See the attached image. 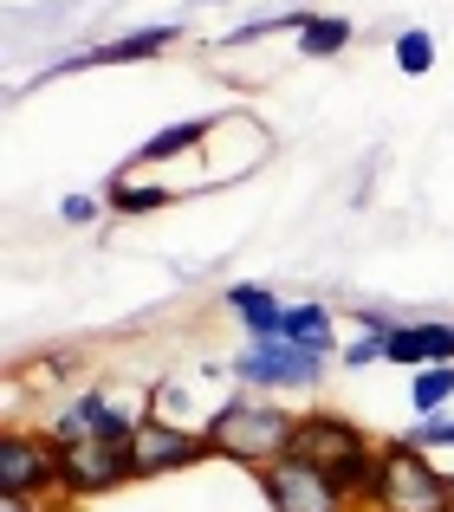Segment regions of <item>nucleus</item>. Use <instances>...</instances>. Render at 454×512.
<instances>
[{
  "label": "nucleus",
  "mask_w": 454,
  "mask_h": 512,
  "mask_svg": "<svg viewBox=\"0 0 454 512\" xmlns=\"http://www.w3.org/2000/svg\"><path fill=\"white\" fill-rule=\"evenodd\" d=\"M292 454L312 461L344 500H370L377 493V467H383V441H370L351 415L338 409H312L299 415V435H292Z\"/></svg>",
  "instance_id": "nucleus-1"
},
{
  "label": "nucleus",
  "mask_w": 454,
  "mask_h": 512,
  "mask_svg": "<svg viewBox=\"0 0 454 512\" xmlns=\"http://www.w3.org/2000/svg\"><path fill=\"white\" fill-rule=\"evenodd\" d=\"M208 435V454H221V461H240V467H273L292 454V435H299V415L279 409L273 396H234L221 402L215 415L202 422Z\"/></svg>",
  "instance_id": "nucleus-2"
},
{
  "label": "nucleus",
  "mask_w": 454,
  "mask_h": 512,
  "mask_svg": "<svg viewBox=\"0 0 454 512\" xmlns=\"http://www.w3.org/2000/svg\"><path fill=\"white\" fill-rule=\"evenodd\" d=\"M370 506L377 512H454V474H442L409 435H396V441H383Z\"/></svg>",
  "instance_id": "nucleus-3"
},
{
  "label": "nucleus",
  "mask_w": 454,
  "mask_h": 512,
  "mask_svg": "<svg viewBox=\"0 0 454 512\" xmlns=\"http://www.w3.org/2000/svg\"><path fill=\"white\" fill-rule=\"evenodd\" d=\"M65 441L52 428H7L0 435V500H39L46 487H59Z\"/></svg>",
  "instance_id": "nucleus-4"
},
{
  "label": "nucleus",
  "mask_w": 454,
  "mask_h": 512,
  "mask_svg": "<svg viewBox=\"0 0 454 512\" xmlns=\"http://www.w3.org/2000/svg\"><path fill=\"white\" fill-rule=\"evenodd\" d=\"M234 376L253 389V396H273V389H312L325 376V357H312L305 344L292 338H253L234 357Z\"/></svg>",
  "instance_id": "nucleus-5"
},
{
  "label": "nucleus",
  "mask_w": 454,
  "mask_h": 512,
  "mask_svg": "<svg viewBox=\"0 0 454 512\" xmlns=\"http://www.w3.org/2000/svg\"><path fill=\"white\" fill-rule=\"evenodd\" d=\"M130 480H137L130 441H65V461H59L65 500H98V493H117Z\"/></svg>",
  "instance_id": "nucleus-6"
},
{
  "label": "nucleus",
  "mask_w": 454,
  "mask_h": 512,
  "mask_svg": "<svg viewBox=\"0 0 454 512\" xmlns=\"http://www.w3.org/2000/svg\"><path fill=\"white\" fill-rule=\"evenodd\" d=\"M253 480H260V493H266V506H273V512H344V506H351L312 461H299V454L260 467Z\"/></svg>",
  "instance_id": "nucleus-7"
},
{
  "label": "nucleus",
  "mask_w": 454,
  "mask_h": 512,
  "mask_svg": "<svg viewBox=\"0 0 454 512\" xmlns=\"http://www.w3.org/2000/svg\"><path fill=\"white\" fill-rule=\"evenodd\" d=\"M130 461H137V480L182 474V467L208 461V435H195V428H176V422H163V415H150V422H137V435H130Z\"/></svg>",
  "instance_id": "nucleus-8"
},
{
  "label": "nucleus",
  "mask_w": 454,
  "mask_h": 512,
  "mask_svg": "<svg viewBox=\"0 0 454 512\" xmlns=\"http://www.w3.org/2000/svg\"><path fill=\"white\" fill-rule=\"evenodd\" d=\"M383 363H403V370L454 363V325H442V318H403V325L383 338Z\"/></svg>",
  "instance_id": "nucleus-9"
},
{
  "label": "nucleus",
  "mask_w": 454,
  "mask_h": 512,
  "mask_svg": "<svg viewBox=\"0 0 454 512\" xmlns=\"http://www.w3.org/2000/svg\"><path fill=\"white\" fill-rule=\"evenodd\" d=\"M182 39V26H137V33H124V39H104V46H91V52H78V59H65L59 72H85V65H137V59H156V52H169Z\"/></svg>",
  "instance_id": "nucleus-10"
},
{
  "label": "nucleus",
  "mask_w": 454,
  "mask_h": 512,
  "mask_svg": "<svg viewBox=\"0 0 454 512\" xmlns=\"http://www.w3.org/2000/svg\"><path fill=\"white\" fill-rule=\"evenodd\" d=\"M52 435H59V441H130V435H137V422L117 415L104 396H78L72 409L52 422Z\"/></svg>",
  "instance_id": "nucleus-11"
},
{
  "label": "nucleus",
  "mask_w": 454,
  "mask_h": 512,
  "mask_svg": "<svg viewBox=\"0 0 454 512\" xmlns=\"http://www.w3.org/2000/svg\"><path fill=\"white\" fill-rule=\"evenodd\" d=\"M227 312H234L253 338H286V305L266 286H227Z\"/></svg>",
  "instance_id": "nucleus-12"
},
{
  "label": "nucleus",
  "mask_w": 454,
  "mask_h": 512,
  "mask_svg": "<svg viewBox=\"0 0 454 512\" xmlns=\"http://www.w3.org/2000/svg\"><path fill=\"white\" fill-rule=\"evenodd\" d=\"M208 130H215L208 117H182V124H169V130H156V137H143V150H137V163H130V169H163V163H176V156L195 150Z\"/></svg>",
  "instance_id": "nucleus-13"
},
{
  "label": "nucleus",
  "mask_w": 454,
  "mask_h": 512,
  "mask_svg": "<svg viewBox=\"0 0 454 512\" xmlns=\"http://www.w3.org/2000/svg\"><path fill=\"white\" fill-rule=\"evenodd\" d=\"M104 201H111L117 214H150V208H169V201H176V188L137 182V169H117L111 182H104Z\"/></svg>",
  "instance_id": "nucleus-14"
},
{
  "label": "nucleus",
  "mask_w": 454,
  "mask_h": 512,
  "mask_svg": "<svg viewBox=\"0 0 454 512\" xmlns=\"http://www.w3.org/2000/svg\"><path fill=\"white\" fill-rule=\"evenodd\" d=\"M286 338L292 344H305L312 357H331L338 350V331H331V305H286Z\"/></svg>",
  "instance_id": "nucleus-15"
},
{
  "label": "nucleus",
  "mask_w": 454,
  "mask_h": 512,
  "mask_svg": "<svg viewBox=\"0 0 454 512\" xmlns=\"http://www.w3.org/2000/svg\"><path fill=\"white\" fill-rule=\"evenodd\" d=\"M292 39H299L305 59H331V52L351 46V20H344V13H305V26Z\"/></svg>",
  "instance_id": "nucleus-16"
},
{
  "label": "nucleus",
  "mask_w": 454,
  "mask_h": 512,
  "mask_svg": "<svg viewBox=\"0 0 454 512\" xmlns=\"http://www.w3.org/2000/svg\"><path fill=\"white\" fill-rule=\"evenodd\" d=\"M448 402H454V363H429V370H416V389H409L416 422H435Z\"/></svg>",
  "instance_id": "nucleus-17"
},
{
  "label": "nucleus",
  "mask_w": 454,
  "mask_h": 512,
  "mask_svg": "<svg viewBox=\"0 0 454 512\" xmlns=\"http://www.w3.org/2000/svg\"><path fill=\"white\" fill-rule=\"evenodd\" d=\"M429 65H435V39L422 33V26H409V33H396V72L422 78Z\"/></svg>",
  "instance_id": "nucleus-18"
},
{
  "label": "nucleus",
  "mask_w": 454,
  "mask_h": 512,
  "mask_svg": "<svg viewBox=\"0 0 454 512\" xmlns=\"http://www.w3.org/2000/svg\"><path fill=\"white\" fill-rule=\"evenodd\" d=\"M338 363H344V370H364V363H383V338H370V331H364V338L338 344Z\"/></svg>",
  "instance_id": "nucleus-19"
},
{
  "label": "nucleus",
  "mask_w": 454,
  "mask_h": 512,
  "mask_svg": "<svg viewBox=\"0 0 454 512\" xmlns=\"http://www.w3.org/2000/svg\"><path fill=\"white\" fill-rule=\"evenodd\" d=\"M409 441H416L422 454H435V448H454V422H442V415H435V422H416V428H409Z\"/></svg>",
  "instance_id": "nucleus-20"
},
{
  "label": "nucleus",
  "mask_w": 454,
  "mask_h": 512,
  "mask_svg": "<svg viewBox=\"0 0 454 512\" xmlns=\"http://www.w3.org/2000/svg\"><path fill=\"white\" fill-rule=\"evenodd\" d=\"M59 214H65L72 227H91V221H98V201H91V195H65V201H59Z\"/></svg>",
  "instance_id": "nucleus-21"
},
{
  "label": "nucleus",
  "mask_w": 454,
  "mask_h": 512,
  "mask_svg": "<svg viewBox=\"0 0 454 512\" xmlns=\"http://www.w3.org/2000/svg\"><path fill=\"white\" fill-rule=\"evenodd\" d=\"M0 512H39L33 500H0Z\"/></svg>",
  "instance_id": "nucleus-22"
}]
</instances>
